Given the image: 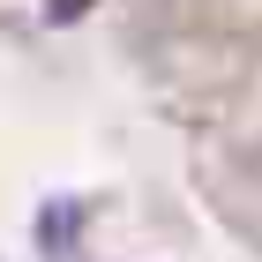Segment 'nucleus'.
Returning a JSON list of instances; mask_svg holds the SVG:
<instances>
[{
  "label": "nucleus",
  "mask_w": 262,
  "mask_h": 262,
  "mask_svg": "<svg viewBox=\"0 0 262 262\" xmlns=\"http://www.w3.org/2000/svg\"><path fill=\"white\" fill-rule=\"evenodd\" d=\"M75 232H82V210H75V202H53V210L38 217V247H45V255H68Z\"/></svg>",
  "instance_id": "1"
},
{
  "label": "nucleus",
  "mask_w": 262,
  "mask_h": 262,
  "mask_svg": "<svg viewBox=\"0 0 262 262\" xmlns=\"http://www.w3.org/2000/svg\"><path fill=\"white\" fill-rule=\"evenodd\" d=\"M45 8H53V15H75V8H90V0H45Z\"/></svg>",
  "instance_id": "2"
}]
</instances>
